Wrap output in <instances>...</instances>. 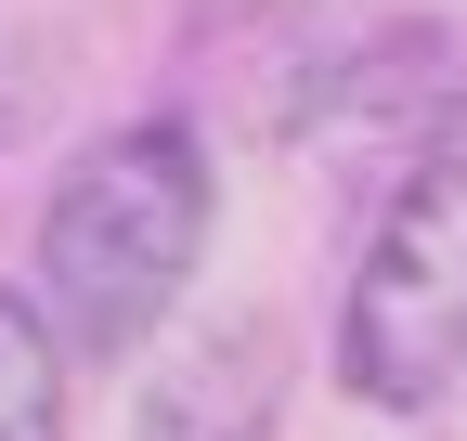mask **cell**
Instances as JSON below:
<instances>
[{
  "instance_id": "2",
  "label": "cell",
  "mask_w": 467,
  "mask_h": 441,
  "mask_svg": "<svg viewBox=\"0 0 467 441\" xmlns=\"http://www.w3.org/2000/svg\"><path fill=\"white\" fill-rule=\"evenodd\" d=\"M350 390L416 415L467 376V156H429L416 182L389 195L364 272H350V324H337Z\"/></svg>"
},
{
  "instance_id": "4",
  "label": "cell",
  "mask_w": 467,
  "mask_h": 441,
  "mask_svg": "<svg viewBox=\"0 0 467 441\" xmlns=\"http://www.w3.org/2000/svg\"><path fill=\"white\" fill-rule=\"evenodd\" d=\"M0 441H66V351L14 286H0Z\"/></svg>"
},
{
  "instance_id": "1",
  "label": "cell",
  "mask_w": 467,
  "mask_h": 441,
  "mask_svg": "<svg viewBox=\"0 0 467 441\" xmlns=\"http://www.w3.org/2000/svg\"><path fill=\"white\" fill-rule=\"evenodd\" d=\"M208 260V143L182 118H130L78 143V169L39 208V324L52 351H143L182 272Z\"/></svg>"
},
{
  "instance_id": "3",
  "label": "cell",
  "mask_w": 467,
  "mask_h": 441,
  "mask_svg": "<svg viewBox=\"0 0 467 441\" xmlns=\"http://www.w3.org/2000/svg\"><path fill=\"white\" fill-rule=\"evenodd\" d=\"M285 415V364L260 324H208V338H182V364L143 390L130 441H273Z\"/></svg>"
}]
</instances>
